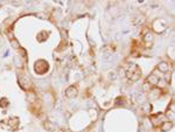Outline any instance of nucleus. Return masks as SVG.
I'll use <instances>...</instances> for the list:
<instances>
[{
  "mask_svg": "<svg viewBox=\"0 0 175 132\" xmlns=\"http://www.w3.org/2000/svg\"><path fill=\"white\" fill-rule=\"evenodd\" d=\"M151 89H152V86H151V84H148L147 82H145V83H144V90H146V91H149Z\"/></svg>",
  "mask_w": 175,
  "mask_h": 132,
  "instance_id": "f8f14e48",
  "label": "nucleus"
},
{
  "mask_svg": "<svg viewBox=\"0 0 175 132\" xmlns=\"http://www.w3.org/2000/svg\"><path fill=\"white\" fill-rule=\"evenodd\" d=\"M148 93H149V98H152V99L158 98V97L161 95V89H160V88H152Z\"/></svg>",
  "mask_w": 175,
  "mask_h": 132,
  "instance_id": "6e6552de",
  "label": "nucleus"
},
{
  "mask_svg": "<svg viewBox=\"0 0 175 132\" xmlns=\"http://www.w3.org/2000/svg\"><path fill=\"white\" fill-rule=\"evenodd\" d=\"M43 127H45L47 131H54L55 130V126L53 125L50 122H45L43 123Z\"/></svg>",
  "mask_w": 175,
  "mask_h": 132,
  "instance_id": "9b49d317",
  "label": "nucleus"
},
{
  "mask_svg": "<svg viewBox=\"0 0 175 132\" xmlns=\"http://www.w3.org/2000/svg\"><path fill=\"white\" fill-rule=\"evenodd\" d=\"M127 79H130V81H138V79L141 77V69L139 68V66H137V64H132L131 68L127 69Z\"/></svg>",
  "mask_w": 175,
  "mask_h": 132,
  "instance_id": "f257e3e1",
  "label": "nucleus"
},
{
  "mask_svg": "<svg viewBox=\"0 0 175 132\" xmlns=\"http://www.w3.org/2000/svg\"><path fill=\"white\" fill-rule=\"evenodd\" d=\"M149 119L152 122V124L154 126H160L165 122V115L163 113H156V115H151Z\"/></svg>",
  "mask_w": 175,
  "mask_h": 132,
  "instance_id": "f03ea898",
  "label": "nucleus"
},
{
  "mask_svg": "<svg viewBox=\"0 0 175 132\" xmlns=\"http://www.w3.org/2000/svg\"><path fill=\"white\" fill-rule=\"evenodd\" d=\"M146 82L148 83V84H151L152 86H155L159 84V82H160V79L156 76L155 74H151L148 77H147V79H146Z\"/></svg>",
  "mask_w": 175,
  "mask_h": 132,
  "instance_id": "423d86ee",
  "label": "nucleus"
},
{
  "mask_svg": "<svg viewBox=\"0 0 175 132\" xmlns=\"http://www.w3.org/2000/svg\"><path fill=\"white\" fill-rule=\"evenodd\" d=\"M153 27H154V32L161 33L162 31H165V28H166V24L162 20H156L155 22L153 24Z\"/></svg>",
  "mask_w": 175,
  "mask_h": 132,
  "instance_id": "20e7f679",
  "label": "nucleus"
},
{
  "mask_svg": "<svg viewBox=\"0 0 175 132\" xmlns=\"http://www.w3.org/2000/svg\"><path fill=\"white\" fill-rule=\"evenodd\" d=\"M144 41H145V46L146 48H151L153 46V42H154V35L152 32H146V34L144 35Z\"/></svg>",
  "mask_w": 175,
  "mask_h": 132,
  "instance_id": "7ed1b4c3",
  "label": "nucleus"
},
{
  "mask_svg": "<svg viewBox=\"0 0 175 132\" xmlns=\"http://www.w3.org/2000/svg\"><path fill=\"white\" fill-rule=\"evenodd\" d=\"M165 118L168 119V122H173V120H174V110H173L172 106H169L168 109L166 110V112H165Z\"/></svg>",
  "mask_w": 175,
  "mask_h": 132,
  "instance_id": "1a4fd4ad",
  "label": "nucleus"
},
{
  "mask_svg": "<svg viewBox=\"0 0 175 132\" xmlns=\"http://www.w3.org/2000/svg\"><path fill=\"white\" fill-rule=\"evenodd\" d=\"M172 127H173V122H163L160 125V129H161L162 132L169 131V130H172Z\"/></svg>",
  "mask_w": 175,
  "mask_h": 132,
  "instance_id": "9d476101",
  "label": "nucleus"
},
{
  "mask_svg": "<svg viewBox=\"0 0 175 132\" xmlns=\"http://www.w3.org/2000/svg\"><path fill=\"white\" fill-rule=\"evenodd\" d=\"M65 95H67V97H69V98H74V97H76V96L78 95L77 88H76L75 86H69V88L65 90Z\"/></svg>",
  "mask_w": 175,
  "mask_h": 132,
  "instance_id": "39448f33",
  "label": "nucleus"
},
{
  "mask_svg": "<svg viewBox=\"0 0 175 132\" xmlns=\"http://www.w3.org/2000/svg\"><path fill=\"white\" fill-rule=\"evenodd\" d=\"M156 69H158V72H160V73L167 74L169 72V64L167 62H165V61H161V62L156 66Z\"/></svg>",
  "mask_w": 175,
  "mask_h": 132,
  "instance_id": "0eeeda50",
  "label": "nucleus"
}]
</instances>
